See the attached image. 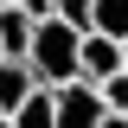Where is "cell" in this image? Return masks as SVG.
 <instances>
[{
  "label": "cell",
  "mask_w": 128,
  "mask_h": 128,
  "mask_svg": "<svg viewBox=\"0 0 128 128\" xmlns=\"http://www.w3.org/2000/svg\"><path fill=\"white\" fill-rule=\"evenodd\" d=\"M122 70H128V38H122Z\"/></svg>",
  "instance_id": "12"
},
{
  "label": "cell",
  "mask_w": 128,
  "mask_h": 128,
  "mask_svg": "<svg viewBox=\"0 0 128 128\" xmlns=\"http://www.w3.org/2000/svg\"><path fill=\"white\" fill-rule=\"evenodd\" d=\"M19 6H26V13H38V19L51 13V0H19Z\"/></svg>",
  "instance_id": "10"
},
{
  "label": "cell",
  "mask_w": 128,
  "mask_h": 128,
  "mask_svg": "<svg viewBox=\"0 0 128 128\" xmlns=\"http://www.w3.org/2000/svg\"><path fill=\"white\" fill-rule=\"evenodd\" d=\"M32 32H38V13H26V6H6L0 13V58H26L32 51Z\"/></svg>",
  "instance_id": "4"
},
{
  "label": "cell",
  "mask_w": 128,
  "mask_h": 128,
  "mask_svg": "<svg viewBox=\"0 0 128 128\" xmlns=\"http://www.w3.org/2000/svg\"><path fill=\"white\" fill-rule=\"evenodd\" d=\"M13 128H58V90H45V83H38V90L19 102Z\"/></svg>",
  "instance_id": "6"
},
{
  "label": "cell",
  "mask_w": 128,
  "mask_h": 128,
  "mask_svg": "<svg viewBox=\"0 0 128 128\" xmlns=\"http://www.w3.org/2000/svg\"><path fill=\"white\" fill-rule=\"evenodd\" d=\"M0 128H13V115H0Z\"/></svg>",
  "instance_id": "13"
},
{
  "label": "cell",
  "mask_w": 128,
  "mask_h": 128,
  "mask_svg": "<svg viewBox=\"0 0 128 128\" xmlns=\"http://www.w3.org/2000/svg\"><path fill=\"white\" fill-rule=\"evenodd\" d=\"M96 96H102V109H109V115H128V70H115L109 83H96Z\"/></svg>",
  "instance_id": "8"
},
{
  "label": "cell",
  "mask_w": 128,
  "mask_h": 128,
  "mask_svg": "<svg viewBox=\"0 0 128 128\" xmlns=\"http://www.w3.org/2000/svg\"><path fill=\"white\" fill-rule=\"evenodd\" d=\"M6 6H13V0H0V13H6Z\"/></svg>",
  "instance_id": "14"
},
{
  "label": "cell",
  "mask_w": 128,
  "mask_h": 128,
  "mask_svg": "<svg viewBox=\"0 0 128 128\" xmlns=\"http://www.w3.org/2000/svg\"><path fill=\"white\" fill-rule=\"evenodd\" d=\"M38 90V77H32L26 58H0V115H19V102Z\"/></svg>",
  "instance_id": "5"
},
{
  "label": "cell",
  "mask_w": 128,
  "mask_h": 128,
  "mask_svg": "<svg viewBox=\"0 0 128 128\" xmlns=\"http://www.w3.org/2000/svg\"><path fill=\"white\" fill-rule=\"evenodd\" d=\"M102 128H128V115H109V122H102Z\"/></svg>",
  "instance_id": "11"
},
{
  "label": "cell",
  "mask_w": 128,
  "mask_h": 128,
  "mask_svg": "<svg viewBox=\"0 0 128 128\" xmlns=\"http://www.w3.org/2000/svg\"><path fill=\"white\" fill-rule=\"evenodd\" d=\"M32 77L45 83V90H64V83H83V26L64 13H45L38 19V32H32Z\"/></svg>",
  "instance_id": "1"
},
{
  "label": "cell",
  "mask_w": 128,
  "mask_h": 128,
  "mask_svg": "<svg viewBox=\"0 0 128 128\" xmlns=\"http://www.w3.org/2000/svg\"><path fill=\"white\" fill-rule=\"evenodd\" d=\"M83 32H109V38H128V0H96L90 6V26Z\"/></svg>",
  "instance_id": "7"
},
{
  "label": "cell",
  "mask_w": 128,
  "mask_h": 128,
  "mask_svg": "<svg viewBox=\"0 0 128 128\" xmlns=\"http://www.w3.org/2000/svg\"><path fill=\"white\" fill-rule=\"evenodd\" d=\"M90 6H96V0H51V13H64V19H77V26H90Z\"/></svg>",
  "instance_id": "9"
},
{
  "label": "cell",
  "mask_w": 128,
  "mask_h": 128,
  "mask_svg": "<svg viewBox=\"0 0 128 128\" xmlns=\"http://www.w3.org/2000/svg\"><path fill=\"white\" fill-rule=\"evenodd\" d=\"M122 70V38L109 32H83V83H109Z\"/></svg>",
  "instance_id": "3"
},
{
  "label": "cell",
  "mask_w": 128,
  "mask_h": 128,
  "mask_svg": "<svg viewBox=\"0 0 128 128\" xmlns=\"http://www.w3.org/2000/svg\"><path fill=\"white\" fill-rule=\"evenodd\" d=\"M109 109H102V96L96 83H64L58 90V128H102Z\"/></svg>",
  "instance_id": "2"
}]
</instances>
